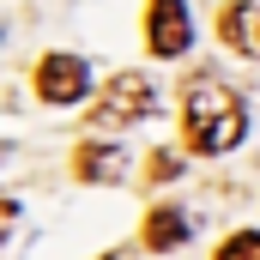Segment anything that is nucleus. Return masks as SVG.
I'll return each mask as SVG.
<instances>
[{"label":"nucleus","instance_id":"obj_7","mask_svg":"<svg viewBox=\"0 0 260 260\" xmlns=\"http://www.w3.org/2000/svg\"><path fill=\"white\" fill-rule=\"evenodd\" d=\"M85 182H115L121 176V151L115 145H79V164H73Z\"/></svg>","mask_w":260,"mask_h":260},{"label":"nucleus","instance_id":"obj_8","mask_svg":"<svg viewBox=\"0 0 260 260\" xmlns=\"http://www.w3.org/2000/svg\"><path fill=\"white\" fill-rule=\"evenodd\" d=\"M218 260H260V230H236L218 242Z\"/></svg>","mask_w":260,"mask_h":260},{"label":"nucleus","instance_id":"obj_3","mask_svg":"<svg viewBox=\"0 0 260 260\" xmlns=\"http://www.w3.org/2000/svg\"><path fill=\"white\" fill-rule=\"evenodd\" d=\"M145 43H151L157 61H176V55L194 43V18H188V6H182V0H151V6H145Z\"/></svg>","mask_w":260,"mask_h":260},{"label":"nucleus","instance_id":"obj_2","mask_svg":"<svg viewBox=\"0 0 260 260\" xmlns=\"http://www.w3.org/2000/svg\"><path fill=\"white\" fill-rule=\"evenodd\" d=\"M157 109V91H151V79L145 73H115L103 91H97V109H91V121L97 127H133V121H145Z\"/></svg>","mask_w":260,"mask_h":260},{"label":"nucleus","instance_id":"obj_5","mask_svg":"<svg viewBox=\"0 0 260 260\" xmlns=\"http://www.w3.org/2000/svg\"><path fill=\"white\" fill-rule=\"evenodd\" d=\"M188 230H194V224H188V212H182V206H151V212H145V248H151V254L182 248V242H188Z\"/></svg>","mask_w":260,"mask_h":260},{"label":"nucleus","instance_id":"obj_4","mask_svg":"<svg viewBox=\"0 0 260 260\" xmlns=\"http://www.w3.org/2000/svg\"><path fill=\"white\" fill-rule=\"evenodd\" d=\"M37 91H43V103H79L91 91V67L79 61V55H43Z\"/></svg>","mask_w":260,"mask_h":260},{"label":"nucleus","instance_id":"obj_6","mask_svg":"<svg viewBox=\"0 0 260 260\" xmlns=\"http://www.w3.org/2000/svg\"><path fill=\"white\" fill-rule=\"evenodd\" d=\"M218 30H224V43H230L236 55H260V6H248V0L224 6V12H218Z\"/></svg>","mask_w":260,"mask_h":260},{"label":"nucleus","instance_id":"obj_1","mask_svg":"<svg viewBox=\"0 0 260 260\" xmlns=\"http://www.w3.org/2000/svg\"><path fill=\"white\" fill-rule=\"evenodd\" d=\"M182 133H188V145L206 151V157L230 151V145L248 133V103H242V91L224 85L218 73H194V79L182 85Z\"/></svg>","mask_w":260,"mask_h":260},{"label":"nucleus","instance_id":"obj_9","mask_svg":"<svg viewBox=\"0 0 260 260\" xmlns=\"http://www.w3.org/2000/svg\"><path fill=\"white\" fill-rule=\"evenodd\" d=\"M151 176H157V182H170V176H182V157H176V151H157V164H151Z\"/></svg>","mask_w":260,"mask_h":260}]
</instances>
